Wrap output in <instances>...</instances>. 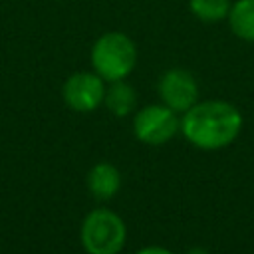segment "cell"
I'll list each match as a JSON object with an SVG mask.
<instances>
[{
  "label": "cell",
  "mask_w": 254,
  "mask_h": 254,
  "mask_svg": "<svg viewBox=\"0 0 254 254\" xmlns=\"http://www.w3.org/2000/svg\"><path fill=\"white\" fill-rule=\"evenodd\" d=\"M240 129V111L222 99L196 101L181 117V131L185 139L202 151H218L228 147L238 137Z\"/></svg>",
  "instance_id": "6da1fadb"
},
{
  "label": "cell",
  "mask_w": 254,
  "mask_h": 254,
  "mask_svg": "<svg viewBox=\"0 0 254 254\" xmlns=\"http://www.w3.org/2000/svg\"><path fill=\"white\" fill-rule=\"evenodd\" d=\"M93 71L107 83L129 77L137 65V46L123 32L101 34L89 52Z\"/></svg>",
  "instance_id": "7a4b0ae2"
},
{
  "label": "cell",
  "mask_w": 254,
  "mask_h": 254,
  "mask_svg": "<svg viewBox=\"0 0 254 254\" xmlns=\"http://www.w3.org/2000/svg\"><path fill=\"white\" fill-rule=\"evenodd\" d=\"M127 230L123 220L107 208L91 210L81 222L79 238L87 254H119Z\"/></svg>",
  "instance_id": "3957f363"
},
{
  "label": "cell",
  "mask_w": 254,
  "mask_h": 254,
  "mask_svg": "<svg viewBox=\"0 0 254 254\" xmlns=\"http://www.w3.org/2000/svg\"><path fill=\"white\" fill-rule=\"evenodd\" d=\"M181 129V119L177 117V111L167 107L165 103H153L135 113L133 119V131L135 137L141 143L147 145H165L171 141L177 131Z\"/></svg>",
  "instance_id": "277c9868"
},
{
  "label": "cell",
  "mask_w": 254,
  "mask_h": 254,
  "mask_svg": "<svg viewBox=\"0 0 254 254\" xmlns=\"http://www.w3.org/2000/svg\"><path fill=\"white\" fill-rule=\"evenodd\" d=\"M62 97L65 105L73 111H95L103 103L105 81L95 71H75L65 79L62 87Z\"/></svg>",
  "instance_id": "5b68a950"
},
{
  "label": "cell",
  "mask_w": 254,
  "mask_h": 254,
  "mask_svg": "<svg viewBox=\"0 0 254 254\" xmlns=\"http://www.w3.org/2000/svg\"><path fill=\"white\" fill-rule=\"evenodd\" d=\"M157 91L161 101L177 113H185L198 101V83L194 75L181 67L167 69L157 83Z\"/></svg>",
  "instance_id": "8992f818"
},
{
  "label": "cell",
  "mask_w": 254,
  "mask_h": 254,
  "mask_svg": "<svg viewBox=\"0 0 254 254\" xmlns=\"http://www.w3.org/2000/svg\"><path fill=\"white\" fill-rule=\"evenodd\" d=\"M121 187V175L111 163H97L87 173V189L97 200H109Z\"/></svg>",
  "instance_id": "52a82bcc"
},
{
  "label": "cell",
  "mask_w": 254,
  "mask_h": 254,
  "mask_svg": "<svg viewBox=\"0 0 254 254\" xmlns=\"http://www.w3.org/2000/svg\"><path fill=\"white\" fill-rule=\"evenodd\" d=\"M105 107L115 115V117H125L137 107V93L131 83L125 79L111 81L105 87V97H103Z\"/></svg>",
  "instance_id": "ba28073f"
},
{
  "label": "cell",
  "mask_w": 254,
  "mask_h": 254,
  "mask_svg": "<svg viewBox=\"0 0 254 254\" xmlns=\"http://www.w3.org/2000/svg\"><path fill=\"white\" fill-rule=\"evenodd\" d=\"M226 20H228L230 32L238 40L254 44V0L232 2Z\"/></svg>",
  "instance_id": "9c48e42d"
},
{
  "label": "cell",
  "mask_w": 254,
  "mask_h": 254,
  "mask_svg": "<svg viewBox=\"0 0 254 254\" xmlns=\"http://www.w3.org/2000/svg\"><path fill=\"white\" fill-rule=\"evenodd\" d=\"M230 4V0H189V10L196 20L204 24H216L226 20Z\"/></svg>",
  "instance_id": "30bf717a"
},
{
  "label": "cell",
  "mask_w": 254,
  "mask_h": 254,
  "mask_svg": "<svg viewBox=\"0 0 254 254\" xmlns=\"http://www.w3.org/2000/svg\"><path fill=\"white\" fill-rule=\"evenodd\" d=\"M135 254H173V252L167 250V248H163V246H145V248L137 250Z\"/></svg>",
  "instance_id": "8fae6325"
},
{
  "label": "cell",
  "mask_w": 254,
  "mask_h": 254,
  "mask_svg": "<svg viewBox=\"0 0 254 254\" xmlns=\"http://www.w3.org/2000/svg\"><path fill=\"white\" fill-rule=\"evenodd\" d=\"M187 254H208V252H206L204 248H190Z\"/></svg>",
  "instance_id": "7c38bea8"
}]
</instances>
